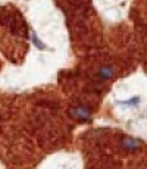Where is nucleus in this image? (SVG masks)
Returning a JSON list of instances; mask_svg holds the SVG:
<instances>
[{
	"mask_svg": "<svg viewBox=\"0 0 147 169\" xmlns=\"http://www.w3.org/2000/svg\"><path fill=\"white\" fill-rule=\"evenodd\" d=\"M138 101H140L138 97H132L131 100H125V101H121V103H122V105H137Z\"/></svg>",
	"mask_w": 147,
	"mask_h": 169,
	"instance_id": "obj_5",
	"label": "nucleus"
},
{
	"mask_svg": "<svg viewBox=\"0 0 147 169\" xmlns=\"http://www.w3.org/2000/svg\"><path fill=\"white\" fill-rule=\"evenodd\" d=\"M115 75V71H113V68L110 65H105L99 69V72L96 75V81H106V79H110Z\"/></svg>",
	"mask_w": 147,
	"mask_h": 169,
	"instance_id": "obj_2",
	"label": "nucleus"
},
{
	"mask_svg": "<svg viewBox=\"0 0 147 169\" xmlns=\"http://www.w3.org/2000/svg\"><path fill=\"white\" fill-rule=\"evenodd\" d=\"M31 40H33V43L35 44V47H38V49H41V50H46V49H47V47L44 46V43L38 40V37H37V34H35L34 31H31Z\"/></svg>",
	"mask_w": 147,
	"mask_h": 169,
	"instance_id": "obj_4",
	"label": "nucleus"
},
{
	"mask_svg": "<svg viewBox=\"0 0 147 169\" xmlns=\"http://www.w3.org/2000/svg\"><path fill=\"white\" fill-rule=\"evenodd\" d=\"M122 147L128 152H136L140 149V141L132 138V137H125V138H122Z\"/></svg>",
	"mask_w": 147,
	"mask_h": 169,
	"instance_id": "obj_3",
	"label": "nucleus"
},
{
	"mask_svg": "<svg viewBox=\"0 0 147 169\" xmlns=\"http://www.w3.org/2000/svg\"><path fill=\"white\" fill-rule=\"evenodd\" d=\"M69 116L77 121H81V122H85V121H90L91 119V112L88 109H85L82 106H77V107H71L68 110Z\"/></svg>",
	"mask_w": 147,
	"mask_h": 169,
	"instance_id": "obj_1",
	"label": "nucleus"
}]
</instances>
